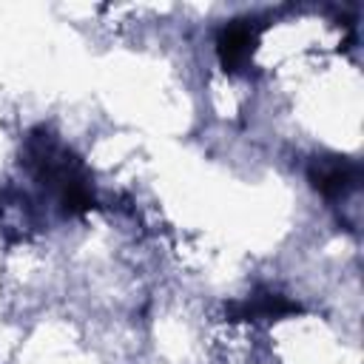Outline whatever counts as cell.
Segmentation results:
<instances>
[{"mask_svg": "<svg viewBox=\"0 0 364 364\" xmlns=\"http://www.w3.org/2000/svg\"><path fill=\"white\" fill-rule=\"evenodd\" d=\"M307 176H310V185L318 193L344 196L358 185L361 168H358V162H350V159H341V156H324V159H313Z\"/></svg>", "mask_w": 364, "mask_h": 364, "instance_id": "1", "label": "cell"}, {"mask_svg": "<svg viewBox=\"0 0 364 364\" xmlns=\"http://www.w3.org/2000/svg\"><path fill=\"white\" fill-rule=\"evenodd\" d=\"M301 307L296 301H290L282 293H270V290H259L242 301H233L228 307V318L230 321H259V318H282L290 313H299Z\"/></svg>", "mask_w": 364, "mask_h": 364, "instance_id": "2", "label": "cell"}, {"mask_svg": "<svg viewBox=\"0 0 364 364\" xmlns=\"http://www.w3.org/2000/svg\"><path fill=\"white\" fill-rule=\"evenodd\" d=\"M253 46H256V31L245 20H233L230 26H225L219 34V60L225 71H242L253 54Z\"/></svg>", "mask_w": 364, "mask_h": 364, "instance_id": "3", "label": "cell"}]
</instances>
